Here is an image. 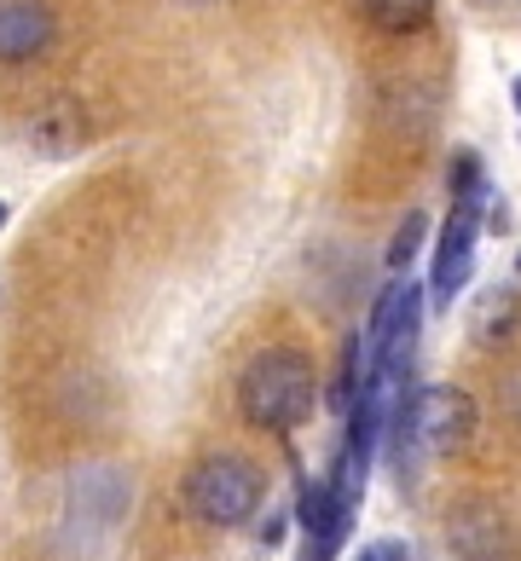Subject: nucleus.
Instances as JSON below:
<instances>
[{
  "label": "nucleus",
  "instance_id": "1",
  "mask_svg": "<svg viewBox=\"0 0 521 561\" xmlns=\"http://www.w3.org/2000/svg\"><path fill=\"white\" fill-rule=\"evenodd\" d=\"M238 405L256 428H296L313 417L319 405V377H313V359L296 347H267L249 359L243 382H238Z\"/></svg>",
  "mask_w": 521,
  "mask_h": 561
},
{
  "label": "nucleus",
  "instance_id": "2",
  "mask_svg": "<svg viewBox=\"0 0 521 561\" xmlns=\"http://www.w3.org/2000/svg\"><path fill=\"white\" fill-rule=\"evenodd\" d=\"M394 428L400 440H411L417 451H464L469 434H475V400L464 388H417L411 400L394 411Z\"/></svg>",
  "mask_w": 521,
  "mask_h": 561
},
{
  "label": "nucleus",
  "instance_id": "3",
  "mask_svg": "<svg viewBox=\"0 0 521 561\" xmlns=\"http://www.w3.org/2000/svg\"><path fill=\"white\" fill-rule=\"evenodd\" d=\"M185 497H192L197 522H208V527H238V522H249V515H256V504H261V474L249 469L243 457L215 451V457H203V463L192 469Z\"/></svg>",
  "mask_w": 521,
  "mask_h": 561
},
{
  "label": "nucleus",
  "instance_id": "4",
  "mask_svg": "<svg viewBox=\"0 0 521 561\" xmlns=\"http://www.w3.org/2000/svg\"><path fill=\"white\" fill-rule=\"evenodd\" d=\"M482 203H487V197L452 203V220H446V232H441V249H434V301H441V307L469 284L475 238H482Z\"/></svg>",
  "mask_w": 521,
  "mask_h": 561
},
{
  "label": "nucleus",
  "instance_id": "5",
  "mask_svg": "<svg viewBox=\"0 0 521 561\" xmlns=\"http://www.w3.org/2000/svg\"><path fill=\"white\" fill-rule=\"evenodd\" d=\"M47 41H53V12L41 0H0V58L7 65L47 53Z\"/></svg>",
  "mask_w": 521,
  "mask_h": 561
},
{
  "label": "nucleus",
  "instance_id": "6",
  "mask_svg": "<svg viewBox=\"0 0 521 561\" xmlns=\"http://www.w3.org/2000/svg\"><path fill=\"white\" fill-rule=\"evenodd\" d=\"M452 550L457 561H505V515L487 510V504H469L464 515L452 522Z\"/></svg>",
  "mask_w": 521,
  "mask_h": 561
},
{
  "label": "nucleus",
  "instance_id": "7",
  "mask_svg": "<svg viewBox=\"0 0 521 561\" xmlns=\"http://www.w3.org/2000/svg\"><path fill=\"white\" fill-rule=\"evenodd\" d=\"M521 319V296L510 284H492L482 289V301H475V313H469V336L475 342H498V336H510Z\"/></svg>",
  "mask_w": 521,
  "mask_h": 561
},
{
  "label": "nucleus",
  "instance_id": "8",
  "mask_svg": "<svg viewBox=\"0 0 521 561\" xmlns=\"http://www.w3.org/2000/svg\"><path fill=\"white\" fill-rule=\"evenodd\" d=\"M365 12H371V24H377V30L411 35V30H423L434 18V0H365Z\"/></svg>",
  "mask_w": 521,
  "mask_h": 561
},
{
  "label": "nucleus",
  "instance_id": "9",
  "mask_svg": "<svg viewBox=\"0 0 521 561\" xmlns=\"http://www.w3.org/2000/svg\"><path fill=\"white\" fill-rule=\"evenodd\" d=\"M423 215H406L400 220V232H394V243H388V266H394V273H400V266H411V255H417V249H423Z\"/></svg>",
  "mask_w": 521,
  "mask_h": 561
},
{
  "label": "nucleus",
  "instance_id": "10",
  "mask_svg": "<svg viewBox=\"0 0 521 561\" xmlns=\"http://www.w3.org/2000/svg\"><path fill=\"white\" fill-rule=\"evenodd\" d=\"M360 561H406V550H400V545H371Z\"/></svg>",
  "mask_w": 521,
  "mask_h": 561
},
{
  "label": "nucleus",
  "instance_id": "11",
  "mask_svg": "<svg viewBox=\"0 0 521 561\" xmlns=\"http://www.w3.org/2000/svg\"><path fill=\"white\" fill-rule=\"evenodd\" d=\"M510 99H516V111H521V76H516V88H510Z\"/></svg>",
  "mask_w": 521,
  "mask_h": 561
},
{
  "label": "nucleus",
  "instance_id": "12",
  "mask_svg": "<svg viewBox=\"0 0 521 561\" xmlns=\"http://www.w3.org/2000/svg\"><path fill=\"white\" fill-rule=\"evenodd\" d=\"M0 226H7V203H0Z\"/></svg>",
  "mask_w": 521,
  "mask_h": 561
}]
</instances>
